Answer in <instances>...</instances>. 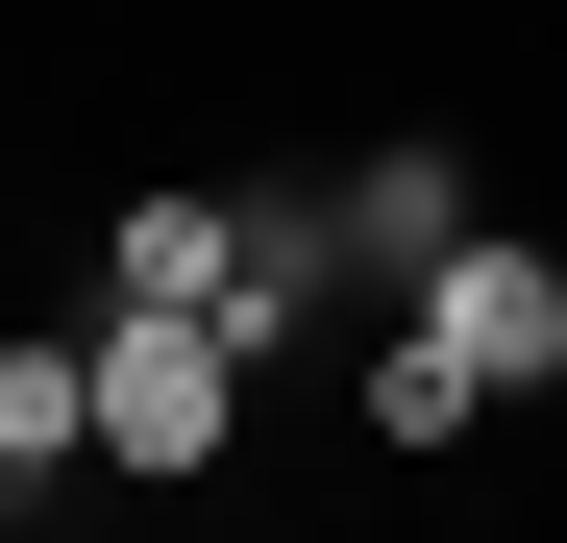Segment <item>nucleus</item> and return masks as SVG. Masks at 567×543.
Segmentation results:
<instances>
[{"mask_svg":"<svg viewBox=\"0 0 567 543\" xmlns=\"http://www.w3.org/2000/svg\"><path fill=\"white\" fill-rule=\"evenodd\" d=\"M247 371H271L247 321H198V297H100V470H223V444H247Z\"/></svg>","mask_w":567,"mask_h":543,"instance_id":"obj_1","label":"nucleus"},{"mask_svg":"<svg viewBox=\"0 0 567 543\" xmlns=\"http://www.w3.org/2000/svg\"><path fill=\"white\" fill-rule=\"evenodd\" d=\"M420 321H444L494 396H543V371H567V272H543V247H494V223H444V247H420Z\"/></svg>","mask_w":567,"mask_h":543,"instance_id":"obj_2","label":"nucleus"},{"mask_svg":"<svg viewBox=\"0 0 567 543\" xmlns=\"http://www.w3.org/2000/svg\"><path fill=\"white\" fill-rule=\"evenodd\" d=\"M100 297H247V198H124V247H100Z\"/></svg>","mask_w":567,"mask_h":543,"instance_id":"obj_3","label":"nucleus"},{"mask_svg":"<svg viewBox=\"0 0 567 543\" xmlns=\"http://www.w3.org/2000/svg\"><path fill=\"white\" fill-rule=\"evenodd\" d=\"M74 444H100V346H0V519H25Z\"/></svg>","mask_w":567,"mask_h":543,"instance_id":"obj_4","label":"nucleus"},{"mask_svg":"<svg viewBox=\"0 0 567 543\" xmlns=\"http://www.w3.org/2000/svg\"><path fill=\"white\" fill-rule=\"evenodd\" d=\"M468 396H494V371H468L444 321H395V346H370V420H395V444H468Z\"/></svg>","mask_w":567,"mask_h":543,"instance_id":"obj_5","label":"nucleus"}]
</instances>
